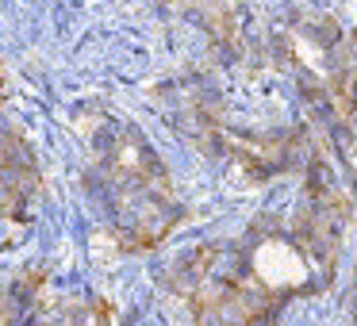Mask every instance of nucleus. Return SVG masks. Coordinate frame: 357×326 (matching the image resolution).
I'll use <instances>...</instances> for the list:
<instances>
[{"label":"nucleus","instance_id":"1","mask_svg":"<svg viewBox=\"0 0 357 326\" xmlns=\"http://www.w3.org/2000/svg\"><path fill=\"white\" fill-rule=\"evenodd\" d=\"M246 269H250V288L265 295H288L311 284V249H303L296 238L284 234H269V238L254 242L246 254Z\"/></svg>","mask_w":357,"mask_h":326}]
</instances>
